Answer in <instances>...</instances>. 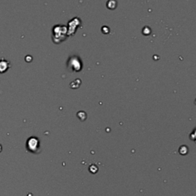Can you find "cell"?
<instances>
[{"label": "cell", "instance_id": "2", "mask_svg": "<svg viewBox=\"0 0 196 196\" xmlns=\"http://www.w3.org/2000/svg\"><path fill=\"white\" fill-rule=\"evenodd\" d=\"M11 68V63L8 60L5 58H1L0 59V74H4L9 71Z\"/></svg>", "mask_w": 196, "mask_h": 196}, {"label": "cell", "instance_id": "1", "mask_svg": "<svg viewBox=\"0 0 196 196\" xmlns=\"http://www.w3.org/2000/svg\"><path fill=\"white\" fill-rule=\"evenodd\" d=\"M26 146H27V149L30 152L35 153V152H37L38 148H39V141L35 137H31L27 141Z\"/></svg>", "mask_w": 196, "mask_h": 196}]
</instances>
